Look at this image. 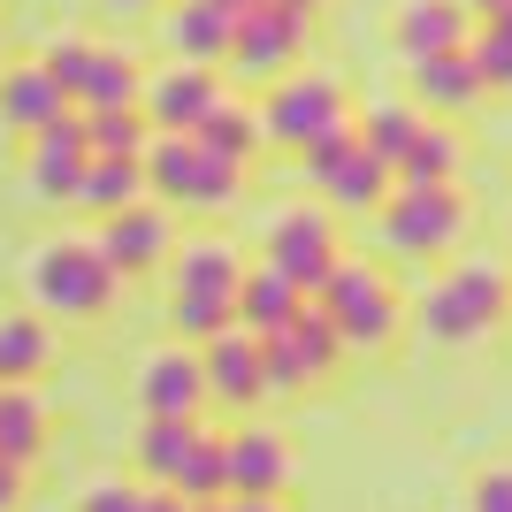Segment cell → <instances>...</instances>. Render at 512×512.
<instances>
[{
	"mask_svg": "<svg viewBox=\"0 0 512 512\" xmlns=\"http://www.w3.org/2000/svg\"><path fill=\"white\" fill-rule=\"evenodd\" d=\"M413 321H421L428 344H451V352H459V344H482L512 321V276L497 260H459V268H444V276L413 299Z\"/></svg>",
	"mask_w": 512,
	"mask_h": 512,
	"instance_id": "6da1fadb",
	"label": "cell"
},
{
	"mask_svg": "<svg viewBox=\"0 0 512 512\" xmlns=\"http://www.w3.org/2000/svg\"><path fill=\"white\" fill-rule=\"evenodd\" d=\"M23 283H31V306H46L54 321H100L123 291V276L107 268V253L92 237H46L23 260Z\"/></svg>",
	"mask_w": 512,
	"mask_h": 512,
	"instance_id": "7a4b0ae2",
	"label": "cell"
},
{
	"mask_svg": "<svg viewBox=\"0 0 512 512\" xmlns=\"http://www.w3.org/2000/svg\"><path fill=\"white\" fill-rule=\"evenodd\" d=\"M253 107H260V138L283 146V153H314L321 138L352 130V100H344V85L321 77V69H283Z\"/></svg>",
	"mask_w": 512,
	"mask_h": 512,
	"instance_id": "3957f363",
	"label": "cell"
},
{
	"mask_svg": "<svg viewBox=\"0 0 512 512\" xmlns=\"http://www.w3.org/2000/svg\"><path fill=\"white\" fill-rule=\"evenodd\" d=\"M237 184H245V169L222 161V153H207L192 130H153V146H146V192L161 199V207L222 214L237 199Z\"/></svg>",
	"mask_w": 512,
	"mask_h": 512,
	"instance_id": "277c9868",
	"label": "cell"
},
{
	"mask_svg": "<svg viewBox=\"0 0 512 512\" xmlns=\"http://www.w3.org/2000/svg\"><path fill=\"white\" fill-rule=\"evenodd\" d=\"M314 306L329 314L344 352H390V344H398V321H406V299L390 291V276L375 260H337L329 283L314 291Z\"/></svg>",
	"mask_w": 512,
	"mask_h": 512,
	"instance_id": "5b68a950",
	"label": "cell"
},
{
	"mask_svg": "<svg viewBox=\"0 0 512 512\" xmlns=\"http://www.w3.org/2000/svg\"><path fill=\"white\" fill-rule=\"evenodd\" d=\"M375 214H383V245H390V253H406V260L451 253V245L467 237V222H474L459 184H390V199Z\"/></svg>",
	"mask_w": 512,
	"mask_h": 512,
	"instance_id": "8992f818",
	"label": "cell"
},
{
	"mask_svg": "<svg viewBox=\"0 0 512 512\" xmlns=\"http://www.w3.org/2000/svg\"><path fill=\"white\" fill-rule=\"evenodd\" d=\"M306 39H314V16L283 8V0H260V8H245V16H237L222 69H230L237 85H276L283 69H299Z\"/></svg>",
	"mask_w": 512,
	"mask_h": 512,
	"instance_id": "52a82bcc",
	"label": "cell"
},
{
	"mask_svg": "<svg viewBox=\"0 0 512 512\" xmlns=\"http://www.w3.org/2000/svg\"><path fill=\"white\" fill-rule=\"evenodd\" d=\"M344 360V337L329 329L314 299L299 306V321H283L276 337H260V367H268V398H306L314 383H329Z\"/></svg>",
	"mask_w": 512,
	"mask_h": 512,
	"instance_id": "ba28073f",
	"label": "cell"
},
{
	"mask_svg": "<svg viewBox=\"0 0 512 512\" xmlns=\"http://www.w3.org/2000/svg\"><path fill=\"white\" fill-rule=\"evenodd\" d=\"M299 161H306V184H314V199L329 214H367V207H383V199H390V169L360 146V130L321 138V146L299 153Z\"/></svg>",
	"mask_w": 512,
	"mask_h": 512,
	"instance_id": "9c48e42d",
	"label": "cell"
},
{
	"mask_svg": "<svg viewBox=\"0 0 512 512\" xmlns=\"http://www.w3.org/2000/svg\"><path fill=\"white\" fill-rule=\"evenodd\" d=\"M260 260H268V268H283V276L299 283L306 299H314L321 283H329V268H337V222H329V207H283L276 222H268V230H260Z\"/></svg>",
	"mask_w": 512,
	"mask_h": 512,
	"instance_id": "30bf717a",
	"label": "cell"
},
{
	"mask_svg": "<svg viewBox=\"0 0 512 512\" xmlns=\"http://www.w3.org/2000/svg\"><path fill=\"white\" fill-rule=\"evenodd\" d=\"M92 245L107 253V268L115 276H153L161 260L176 253V207H161V199H130L123 214H100V230H92Z\"/></svg>",
	"mask_w": 512,
	"mask_h": 512,
	"instance_id": "8fae6325",
	"label": "cell"
},
{
	"mask_svg": "<svg viewBox=\"0 0 512 512\" xmlns=\"http://www.w3.org/2000/svg\"><path fill=\"white\" fill-rule=\"evenodd\" d=\"M85 115H62V123H46L39 138H23V184L39 207H77V184H85Z\"/></svg>",
	"mask_w": 512,
	"mask_h": 512,
	"instance_id": "7c38bea8",
	"label": "cell"
},
{
	"mask_svg": "<svg viewBox=\"0 0 512 512\" xmlns=\"http://www.w3.org/2000/svg\"><path fill=\"white\" fill-rule=\"evenodd\" d=\"M138 413H176V421H199V406H207V367H199V344L169 337L153 344L146 360H138Z\"/></svg>",
	"mask_w": 512,
	"mask_h": 512,
	"instance_id": "4fadbf2b",
	"label": "cell"
},
{
	"mask_svg": "<svg viewBox=\"0 0 512 512\" xmlns=\"http://www.w3.org/2000/svg\"><path fill=\"white\" fill-rule=\"evenodd\" d=\"M199 367H207V406L253 413L268 398V367H260V337L253 329H222V337L199 344Z\"/></svg>",
	"mask_w": 512,
	"mask_h": 512,
	"instance_id": "5bb4252c",
	"label": "cell"
},
{
	"mask_svg": "<svg viewBox=\"0 0 512 512\" xmlns=\"http://www.w3.org/2000/svg\"><path fill=\"white\" fill-rule=\"evenodd\" d=\"M214 100H222V69L214 62H161L146 77V92H138L153 130H192Z\"/></svg>",
	"mask_w": 512,
	"mask_h": 512,
	"instance_id": "9a60e30c",
	"label": "cell"
},
{
	"mask_svg": "<svg viewBox=\"0 0 512 512\" xmlns=\"http://www.w3.org/2000/svg\"><path fill=\"white\" fill-rule=\"evenodd\" d=\"M222 474L237 497H283L291 490V444L276 428H222Z\"/></svg>",
	"mask_w": 512,
	"mask_h": 512,
	"instance_id": "2e32d148",
	"label": "cell"
},
{
	"mask_svg": "<svg viewBox=\"0 0 512 512\" xmlns=\"http://www.w3.org/2000/svg\"><path fill=\"white\" fill-rule=\"evenodd\" d=\"M406 100L421 107V115H467V107H482L490 92H482V77H474L467 46L459 54H421V62H406Z\"/></svg>",
	"mask_w": 512,
	"mask_h": 512,
	"instance_id": "e0dca14e",
	"label": "cell"
},
{
	"mask_svg": "<svg viewBox=\"0 0 512 512\" xmlns=\"http://www.w3.org/2000/svg\"><path fill=\"white\" fill-rule=\"evenodd\" d=\"M169 291H207V299H237L245 283V253L237 237H176V253L161 260Z\"/></svg>",
	"mask_w": 512,
	"mask_h": 512,
	"instance_id": "ac0fdd59",
	"label": "cell"
},
{
	"mask_svg": "<svg viewBox=\"0 0 512 512\" xmlns=\"http://www.w3.org/2000/svg\"><path fill=\"white\" fill-rule=\"evenodd\" d=\"M230 31H237V16L222 0H169V8H161V46H169L176 62H214L222 69Z\"/></svg>",
	"mask_w": 512,
	"mask_h": 512,
	"instance_id": "d6986e66",
	"label": "cell"
},
{
	"mask_svg": "<svg viewBox=\"0 0 512 512\" xmlns=\"http://www.w3.org/2000/svg\"><path fill=\"white\" fill-rule=\"evenodd\" d=\"M390 39H398L406 62H421V54H459V46L474 39V16L459 0H406V8L390 16Z\"/></svg>",
	"mask_w": 512,
	"mask_h": 512,
	"instance_id": "ffe728a7",
	"label": "cell"
},
{
	"mask_svg": "<svg viewBox=\"0 0 512 512\" xmlns=\"http://www.w3.org/2000/svg\"><path fill=\"white\" fill-rule=\"evenodd\" d=\"M62 115H77V107H69V92L54 85L39 62H16L8 77H0V123H8V130L39 138V130H46V123H62Z\"/></svg>",
	"mask_w": 512,
	"mask_h": 512,
	"instance_id": "44dd1931",
	"label": "cell"
},
{
	"mask_svg": "<svg viewBox=\"0 0 512 512\" xmlns=\"http://www.w3.org/2000/svg\"><path fill=\"white\" fill-rule=\"evenodd\" d=\"M299 306H306V291L283 268H245V283H237V329H253V337H276L283 321H299Z\"/></svg>",
	"mask_w": 512,
	"mask_h": 512,
	"instance_id": "7402d4cb",
	"label": "cell"
},
{
	"mask_svg": "<svg viewBox=\"0 0 512 512\" xmlns=\"http://www.w3.org/2000/svg\"><path fill=\"white\" fill-rule=\"evenodd\" d=\"M192 138H199L207 153H222V161H237V169H245V161L268 146V138H260V107H253V100H237V92H222V100L199 115Z\"/></svg>",
	"mask_w": 512,
	"mask_h": 512,
	"instance_id": "603a6c76",
	"label": "cell"
},
{
	"mask_svg": "<svg viewBox=\"0 0 512 512\" xmlns=\"http://www.w3.org/2000/svg\"><path fill=\"white\" fill-rule=\"evenodd\" d=\"M459 169H467V138H459L451 123H436V115H428L421 138L406 146V161L390 169V184H459Z\"/></svg>",
	"mask_w": 512,
	"mask_h": 512,
	"instance_id": "cb8c5ba5",
	"label": "cell"
},
{
	"mask_svg": "<svg viewBox=\"0 0 512 512\" xmlns=\"http://www.w3.org/2000/svg\"><path fill=\"white\" fill-rule=\"evenodd\" d=\"M130 199H146V161H130V153H92L85 184H77V207L100 222V214H123Z\"/></svg>",
	"mask_w": 512,
	"mask_h": 512,
	"instance_id": "d4e9b609",
	"label": "cell"
},
{
	"mask_svg": "<svg viewBox=\"0 0 512 512\" xmlns=\"http://www.w3.org/2000/svg\"><path fill=\"white\" fill-rule=\"evenodd\" d=\"M138 92H146V69L130 62L123 46H100V39H92V54H85V85H77V107H138Z\"/></svg>",
	"mask_w": 512,
	"mask_h": 512,
	"instance_id": "484cf974",
	"label": "cell"
},
{
	"mask_svg": "<svg viewBox=\"0 0 512 512\" xmlns=\"http://www.w3.org/2000/svg\"><path fill=\"white\" fill-rule=\"evenodd\" d=\"M46 360H54L46 314H0V383H39Z\"/></svg>",
	"mask_w": 512,
	"mask_h": 512,
	"instance_id": "4316f807",
	"label": "cell"
},
{
	"mask_svg": "<svg viewBox=\"0 0 512 512\" xmlns=\"http://www.w3.org/2000/svg\"><path fill=\"white\" fill-rule=\"evenodd\" d=\"M46 451V406L31 383H0V459H16V467H31Z\"/></svg>",
	"mask_w": 512,
	"mask_h": 512,
	"instance_id": "83f0119b",
	"label": "cell"
},
{
	"mask_svg": "<svg viewBox=\"0 0 512 512\" xmlns=\"http://www.w3.org/2000/svg\"><path fill=\"white\" fill-rule=\"evenodd\" d=\"M421 123H428V115H421L413 100H375L367 115H352V130H360V146L375 153L383 169H398V161H406V146L421 138Z\"/></svg>",
	"mask_w": 512,
	"mask_h": 512,
	"instance_id": "f1b7e54d",
	"label": "cell"
},
{
	"mask_svg": "<svg viewBox=\"0 0 512 512\" xmlns=\"http://www.w3.org/2000/svg\"><path fill=\"white\" fill-rule=\"evenodd\" d=\"M169 490L184 497V505H214V497H230V474H222V428H199L192 451L176 459Z\"/></svg>",
	"mask_w": 512,
	"mask_h": 512,
	"instance_id": "f546056e",
	"label": "cell"
},
{
	"mask_svg": "<svg viewBox=\"0 0 512 512\" xmlns=\"http://www.w3.org/2000/svg\"><path fill=\"white\" fill-rule=\"evenodd\" d=\"M77 115H85V146L92 153H130V161H146V146H153L146 107H77Z\"/></svg>",
	"mask_w": 512,
	"mask_h": 512,
	"instance_id": "4dcf8cb0",
	"label": "cell"
},
{
	"mask_svg": "<svg viewBox=\"0 0 512 512\" xmlns=\"http://www.w3.org/2000/svg\"><path fill=\"white\" fill-rule=\"evenodd\" d=\"M192 436H199V421H176V413H146V428H138V474H146V482H169L176 459L192 451Z\"/></svg>",
	"mask_w": 512,
	"mask_h": 512,
	"instance_id": "1f68e13d",
	"label": "cell"
},
{
	"mask_svg": "<svg viewBox=\"0 0 512 512\" xmlns=\"http://www.w3.org/2000/svg\"><path fill=\"white\" fill-rule=\"evenodd\" d=\"M467 62H474V77H482V92H505V100H512V39H497V31H482V23H474Z\"/></svg>",
	"mask_w": 512,
	"mask_h": 512,
	"instance_id": "d6a6232c",
	"label": "cell"
},
{
	"mask_svg": "<svg viewBox=\"0 0 512 512\" xmlns=\"http://www.w3.org/2000/svg\"><path fill=\"white\" fill-rule=\"evenodd\" d=\"M146 490H153V482H123V474H100V482H85L77 512H146Z\"/></svg>",
	"mask_w": 512,
	"mask_h": 512,
	"instance_id": "836d02e7",
	"label": "cell"
},
{
	"mask_svg": "<svg viewBox=\"0 0 512 512\" xmlns=\"http://www.w3.org/2000/svg\"><path fill=\"white\" fill-rule=\"evenodd\" d=\"M467 512H512V459H505V467H482V474H474Z\"/></svg>",
	"mask_w": 512,
	"mask_h": 512,
	"instance_id": "e575fe53",
	"label": "cell"
},
{
	"mask_svg": "<svg viewBox=\"0 0 512 512\" xmlns=\"http://www.w3.org/2000/svg\"><path fill=\"white\" fill-rule=\"evenodd\" d=\"M23 474H31V467L0 459V512H23Z\"/></svg>",
	"mask_w": 512,
	"mask_h": 512,
	"instance_id": "d590c367",
	"label": "cell"
},
{
	"mask_svg": "<svg viewBox=\"0 0 512 512\" xmlns=\"http://www.w3.org/2000/svg\"><path fill=\"white\" fill-rule=\"evenodd\" d=\"M214 512H283V497H237V490H230Z\"/></svg>",
	"mask_w": 512,
	"mask_h": 512,
	"instance_id": "8d00e7d4",
	"label": "cell"
},
{
	"mask_svg": "<svg viewBox=\"0 0 512 512\" xmlns=\"http://www.w3.org/2000/svg\"><path fill=\"white\" fill-rule=\"evenodd\" d=\"M146 512H184V497H176L169 482H153V490H146Z\"/></svg>",
	"mask_w": 512,
	"mask_h": 512,
	"instance_id": "74e56055",
	"label": "cell"
},
{
	"mask_svg": "<svg viewBox=\"0 0 512 512\" xmlns=\"http://www.w3.org/2000/svg\"><path fill=\"white\" fill-rule=\"evenodd\" d=\"M482 31H497V39H512V0L497 8V16H482Z\"/></svg>",
	"mask_w": 512,
	"mask_h": 512,
	"instance_id": "f35d334b",
	"label": "cell"
},
{
	"mask_svg": "<svg viewBox=\"0 0 512 512\" xmlns=\"http://www.w3.org/2000/svg\"><path fill=\"white\" fill-rule=\"evenodd\" d=\"M100 8H115V16H146L153 0H100Z\"/></svg>",
	"mask_w": 512,
	"mask_h": 512,
	"instance_id": "ab89813d",
	"label": "cell"
},
{
	"mask_svg": "<svg viewBox=\"0 0 512 512\" xmlns=\"http://www.w3.org/2000/svg\"><path fill=\"white\" fill-rule=\"evenodd\" d=\"M459 8H467V16L482 23V16H497V8H505V0H459Z\"/></svg>",
	"mask_w": 512,
	"mask_h": 512,
	"instance_id": "60d3db41",
	"label": "cell"
},
{
	"mask_svg": "<svg viewBox=\"0 0 512 512\" xmlns=\"http://www.w3.org/2000/svg\"><path fill=\"white\" fill-rule=\"evenodd\" d=\"M283 8H299V16H321V8H329V0H283Z\"/></svg>",
	"mask_w": 512,
	"mask_h": 512,
	"instance_id": "b9f144b4",
	"label": "cell"
},
{
	"mask_svg": "<svg viewBox=\"0 0 512 512\" xmlns=\"http://www.w3.org/2000/svg\"><path fill=\"white\" fill-rule=\"evenodd\" d=\"M222 8H230V16H245V8H260V0H222Z\"/></svg>",
	"mask_w": 512,
	"mask_h": 512,
	"instance_id": "7bdbcfd3",
	"label": "cell"
},
{
	"mask_svg": "<svg viewBox=\"0 0 512 512\" xmlns=\"http://www.w3.org/2000/svg\"><path fill=\"white\" fill-rule=\"evenodd\" d=\"M214 505H222V497H214ZM214 505H184V512H214Z\"/></svg>",
	"mask_w": 512,
	"mask_h": 512,
	"instance_id": "ee69618b",
	"label": "cell"
}]
</instances>
